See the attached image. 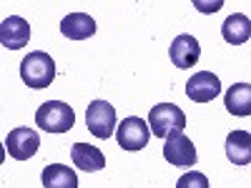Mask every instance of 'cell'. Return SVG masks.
<instances>
[{
	"instance_id": "obj_1",
	"label": "cell",
	"mask_w": 251,
	"mask_h": 188,
	"mask_svg": "<svg viewBox=\"0 0 251 188\" xmlns=\"http://www.w3.org/2000/svg\"><path fill=\"white\" fill-rule=\"evenodd\" d=\"M20 78H23V83L28 88H35V91L48 88L55 80L53 58L48 53H43V50H33L30 55L23 58V63H20Z\"/></svg>"
},
{
	"instance_id": "obj_2",
	"label": "cell",
	"mask_w": 251,
	"mask_h": 188,
	"mask_svg": "<svg viewBox=\"0 0 251 188\" xmlns=\"http://www.w3.org/2000/svg\"><path fill=\"white\" fill-rule=\"evenodd\" d=\"M35 123L38 128H43L46 133H66L73 128L75 113L68 103L63 100H46L43 106L35 111Z\"/></svg>"
},
{
	"instance_id": "obj_3",
	"label": "cell",
	"mask_w": 251,
	"mask_h": 188,
	"mask_svg": "<svg viewBox=\"0 0 251 188\" xmlns=\"http://www.w3.org/2000/svg\"><path fill=\"white\" fill-rule=\"evenodd\" d=\"M149 128L153 136L166 138L174 131H183L186 128V113L174 106V103H158V106L151 108L149 113Z\"/></svg>"
},
{
	"instance_id": "obj_4",
	"label": "cell",
	"mask_w": 251,
	"mask_h": 188,
	"mask_svg": "<svg viewBox=\"0 0 251 188\" xmlns=\"http://www.w3.org/2000/svg\"><path fill=\"white\" fill-rule=\"evenodd\" d=\"M163 158L171 165H176V168H191V165H196V148H194L191 138L183 131L169 133L166 143H163Z\"/></svg>"
},
{
	"instance_id": "obj_5",
	"label": "cell",
	"mask_w": 251,
	"mask_h": 188,
	"mask_svg": "<svg viewBox=\"0 0 251 188\" xmlns=\"http://www.w3.org/2000/svg\"><path fill=\"white\" fill-rule=\"evenodd\" d=\"M86 125L96 138H111L116 131V108L108 100H91L86 108Z\"/></svg>"
},
{
	"instance_id": "obj_6",
	"label": "cell",
	"mask_w": 251,
	"mask_h": 188,
	"mask_svg": "<svg viewBox=\"0 0 251 188\" xmlns=\"http://www.w3.org/2000/svg\"><path fill=\"white\" fill-rule=\"evenodd\" d=\"M149 136H151V128L149 123L138 116H131L121 120V125L116 128V141L123 151H141L146 148V143H149Z\"/></svg>"
},
{
	"instance_id": "obj_7",
	"label": "cell",
	"mask_w": 251,
	"mask_h": 188,
	"mask_svg": "<svg viewBox=\"0 0 251 188\" xmlns=\"http://www.w3.org/2000/svg\"><path fill=\"white\" fill-rule=\"evenodd\" d=\"M40 145V138L33 128H13L5 136V151L10 153V158L15 161H28L35 156Z\"/></svg>"
},
{
	"instance_id": "obj_8",
	"label": "cell",
	"mask_w": 251,
	"mask_h": 188,
	"mask_svg": "<svg viewBox=\"0 0 251 188\" xmlns=\"http://www.w3.org/2000/svg\"><path fill=\"white\" fill-rule=\"evenodd\" d=\"M219 93H221V80L211 70L194 73L191 80L186 83V95L191 98L194 103H208V100H214Z\"/></svg>"
},
{
	"instance_id": "obj_9",
	"label": "cell",
	"mask_w": 251,
	"mask_h": 188,
	"mask_svg": "<svg viewBox=\"0 0 251 188\" xmlns=\"http://www.w3.org/2000/svg\"><path fill=\"white\" fill-rule=\"evenodd\" d=\"M30 40V23L20 15H10L0 23V43L8 50L25 48Z\"/></svg>"
},
{
	"instance_id": "obj_10",
	"label": "cell",
	"mask_w": 251,
	"mask_h": 188,
	"mask_svg": "<svg viewBox=\"0 0 251 188\" xmlns=\"http://www.w3.org/2000/svg\"><path fill=\"white\" fill-rule=\"evenodd\" d=\"M171 63L176 68H194L199 58H201V48H199V40L188 33H181L171 40V48H169Z\"/></svg>"
},
{
	"instance_id": "obj_11",
	"label": "cell",
	"mask_w": 251,
	"mask_h": 188,
	"mask_svg": "<svg viewBox=\"0 0 251 188\" xmlns=\"http://www.w3.org/2000/svg\"><path fill=\"white\" fill-rule=\"evenodd\" d=\"M226 158L234 165H249L251 163V133L244 128H236L226 136Z\"/></svg>"
},
{
	"instance_id": "obj_12",
	"label": "cell",
	"mask_w": 251,
	"mask_h": 188,
	"mask_svg": "<svg viewBox=\"0 0 251 188\" xmlns=\"http://www.w3.org/2000/svg\"><path fill=\"white\" fill-rule=\"evenodd\" d=\"M71 158L75 163V168L88 171V173L106 168V156H103V151L96 148V145H88V143H75L71 148Z\"/></svg>"
},
{
	"instance_id": "obj_13",
	"label": "cell",
	"mask_w": 251,
	"mask_h": 188,
	"mask_svg": "<svg viewBox=\"0 0 251 188\" xmlns=\"http://www.w3.org/2000/svg\"><path fill=\"white\" fill-rule=\"evenodd\" d=\"M224 106L231 116H251V83H234L224 95Z\"/></svg>"
},
{
	"instance_id": "obj_14",
	"label": "cell",
	"mask_w": 251,
	"mask_h": 188,
	"mask_svg": "<svg viewBox=\"0 0 251 188\" xmlns=\"http://www.w3.org/2000/svg\"><path fill=\"white\" fill-rule=\"evenodd\" d=\"M60 33L71 40H86L96 33V20L86 13H71L60 20Z\"/></svg>"
},
{
	"instance_id": "obj_15",
	"label": "cell",
	"mask_w": 251,
	"mask_h": 188,
	"mask_svg": "<svg viewBox=\"0 0 251 188\" xmlns=\"http://www.w3.org/2000/svg\"><path fill=\"white\" fill-rule=\"evenodd\" d=\"M40 181H43V188H78V176L73 168L63 163H50L40 173Z\"/></svg>"
},
{
	"instance_id": "obj_16",
	"label": "cell",
	"mask_w": 251,
	"mask_h": 188,
	"mask_svg": "<svg viewBox=\"0 0 251 188\" xmlns=\"http://www.w3.org/2000/svg\"><path fill=\"white\" fill-rule=\"evenodd\" d=\"M221 35H224L226 43H231V46L246 43V40L251 38V20H249L244 13L228 15V18L224 20V25H221Z\"/></svg>"
},
{
	"instance_id": "obj_17",
	"label": "cell",
	"mask_w": 251,
	"mask_h": 188,
	"mask_svg": "<svg viewBox=\"0 0 251 188\" xmlns=\"http://www.w3.org/2000/svg\"><path fill=\"white\" fill-rule=\"evenodd\" d=\"M176 188H208V178L199 171H188L178 178Z\"/></svg>"
}]
</instances>
